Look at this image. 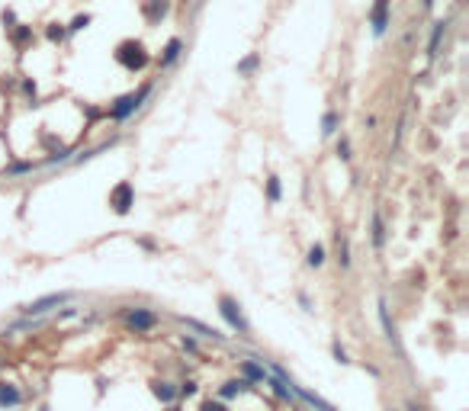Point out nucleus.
<instances>
[{"label": "nucleus", "instance_id": "dca6fc26", "mask_svg": "<svg viewBox=\"0 0 469 411\" xmlns=\"http://www.w3.org/2000/svg\"><path fill=\"white\" fill-rule=\"evenodd\" d=\"M257 65H261V58L248 55L244 61H238V74H254V71H257Z\"/></svg>", "mask_w": 469, "mask_h": 411}, {"label": "nucleus", "instance_id": "b1692460", "mask_svg": "<svg viewBox=\"0 0 469 411\" xmlns=\"http://www.w3.org/2000/svg\"><path fill=\"white\" fill-rule=\"evenodd\" d=\"M0 23H3V29L17 26V13H13V10H3V13H0Z\"/></svg>", "mask_w": 469, "mask_h": 411}, {"label": "nucleus", "instance_id": "7ed1b4c3", "mask_svg": "<svg viewBox=\"0 0 469 411\" xmlns=\"http://www.w3.org/2000/svg\"><path fill=\"white\" fill-rule=\"evenodd\" d=\"M110 206H113V212L116 215H126L135 206V190H132V183H116L113 187V193H110Z\"/></svg>", "mask_w": 469, "mask_h": 411}, {"label": "nucleus", "instance_id": "423d86ee", "mask_svg": "<svg viewBox=\"0 0 469 411\" xmlns=\"http://www.w3.org/2000/svg\"><path fill=\"white\" fill-rule=\"evenodd\" d=\"M170 13V0H145L141 3V17L148 26H161V19Z\"/></svg>", "mask_w": 469, "mask_h": 411}, {"label": "nucleus", "instance_id": "4be33fe9", "mask_svg": "<svg viewBox=\"0 0 469 411\" xmlns=\"http://www.w3.org/2000/svg\"><path fill=\"white\" fill-rule=\"evenodd\" d=\"M267 199H270V203H277V199H280V180H277V177L267 180Z\"/></svg>", "mask_w": 469, "mask_h": 411}, {"label": "nucleus", "instance_id": "412c9836", "mask_svg": "<svg viewBox=\"0 0 469 411\" xmlns=\"http://www.w3.org/2000/svg\"><path fill=\"white\" fill-rule=\"evenodd\" d=\"M325 263V248L321 244H312V251H309V267H321Z\"/></svg>", "mask_w": 469, "mask_h": 411}, {"label": "nucleus", "instance_id": "a211bd4d", "mask_svg": "<svg viewBox=\"0 0 469 411\" xmlns=\"http://www.w3.org/2000/svg\"><path fill=\"white\" fill-rule=\"evenodd\" d=\"M338 122H341L338 112H328V116L321 119V132H325V135H331V132H338Z\"/></svg>", "mask_w": 469, "mask_h": 411}, {"label": "nucleus", "instance_id": "f3484780", "mask_svg": "<svg viewBox=\"0 0 469 411\" xmlns=\"http://www.w3.org/2000/svg\"><path fill=\"white\" fill-rule=\"evenodd\" d=\"M383 241H386L383 219H379V215H373V244H376V248H383Z\"/></svg>", "mask_w": 469, "mask_h": 411}, {"label": "nucleus", "instance_id": "2eb2a0df", "mask_svg": "<svg viewBox=\"0 0 469 411\" xmlns=\"http://www.w3.org/2000/svg\"><path fill=\"white\" fill-rule=\"evenodd\" d=\"M244 389H251V383H248V379H228V383L222 385V395H226V399H232V395L244 392Z\"/></svg>", "mask_w": 469, "mask_h": 411}, {"label": "nucleus", "instance_id": "f8f14e48", "mask_svg": "<svg viewBox=\"0 0 469 411\" xmlns=\"http://www.w3.org/2000/svg\"><path fill=\"white\" fill-rule=\"evenodd\" d=\"M19 389L10 383H0V408H13V405H19Z\"/></svg>", "mask_w": 469, "mask_h": 411}, {"label": "nucleus", "instance_id": "cd10ccee", "mask_svg": "<svg viewBox=\"0 0 469 411\" xmlns=\"http://www.w3.org/2000/svg\"><path fill=\"white\" fill-rule=\"evenodd\" d=\"M180 392H183V395H193V392H197V383H183V385H180Z\"/></svg>", "mask_w": 469, "mask_h": 411}, {"label": "nucleus", "instance_id": "a878e982", "mask_svg": "<svg viewBox=\"0 0 469 411\" xmlns=\"http://www.w3.org/2000/svg\"><path fill=\"white\" fill-rule=\"evenodd\" d=\"M199 411H228V408L222 402H212V399H209V402H203V408Z\"/></svg>", "mask_w": 469, "mask_h": 411}, {"label": "nucleus", "instance_id": "f03ea898", "mask_svg": "<svg viewBox=\"0 0 469 411\" xmlns=\"http://www.w3.org/2000/svg\"><path fill=\"white\" fill-rule=\"evenodd\" d=\"M151 94V84H145L141 87V90H135V94H126V97H119V100L113 103V106H110V116H113L116 122H122V119H129L132 112L139 110L141 106V100H145V97Z\"/></svg>", "mask_w": 469, "mask_h": 411}, {"label": "nucleus", "instance_id": "c756f323", "mask_svg": "<svg viewBox=\"0 0 469 411\" xmlns=\"http://www.w3.org/2000/svg\"><path fill=\"white\" fill-rule=\"evenodd\" d=\"M434 7V0H424V10H431Z\"/></svg>", "mask_w": 469, "mask_h": 411}, {"label": "nucleus", "instance_id": "39448f33", "mask_svg": "<svg viewBox=\"0 0 469 411\" xmlns=\"http://www.w3.org/2000/svg\"><path fill=\"white\" fill-rule=\"evenodd\" d=\"M71 299V292H52V296H42V299H36V302H29L23 312L26 315H46L48 308H58V305H65V302Z\"/></svg>", "mask_w": 469, "mask_h": 411}, {"label": "nucleus", "instance_id": "aec40b11", "mask_svg": "<svg viewBox=\"0 0 469 411\" xmlns=\"http://www.w3.org/2000/svg\"><path fill=\"white\" fill-rule=\"evenodd\" d=\"M241 370H244V376H248V379H254V383H263V370H257L251 360H244Z\"/></svg>", "mask_w": 469, "mask_h": 411}, {"label": "nucleus", "instance_id": "bb28decb", "mask_svg": "<svg viewBox=\"0 0 469 411\" xmlns=\"http://www.w3.org/2000/svg\"><path fill=\"white\" fill-rule=\"evenodd\" d=\"M23 90H26V94L36 100V81H29V77H26V81H23Z\"/></svg>", "mask_w": 469, "mask_h": 411}, {"label": "nucleus", "instance_id": "393cba45", "mask_svg": "<svg viewBox=\"0 0 469 411\" xmlns=\"http://www.w3.org/2000/svg\"><path fill=\"white\" fill-rule=\"evenodd\" d=\"M338 158H341V161H350V145H348V139L338 141Z\"/></svg>", "mask_w": 469, "mask_h": 411}, {"label": "nucleus", "instance_id": "5701e85b", "mask_svg": "<svg viewBox=\"0 0 469 411\" xmlns=\"http://www.w3.org/2000/svg\"><path fill=\"white\" fill-rule=\"evenodd\" d=\"M338 254H341V267H348L350 263V257H348L350 248H348V238H341V234H338Z\"/></svg>", "mask_w": 469, "mask_h": 411}, {"label": "nucleus", "instance_id": "ddd939ff", "mask_svg": "<svg viewBox=\"0 0 469 411\" xmlns=\"http://www.w3.org/2000/svg\"><path fill=\"white\" fill-rule=\"evenodd\" d=\"M151 392L158 395L161 402H174V395H177V389H174L170 383H161V379H154V383H151Z\"/></svg>", "mask_w": 469, "mask_h": 411}, {"label": "nucleus", "instance_id": "c85d7f7f", "mask_svg": "<svg viewBox=\"0 0 469 411\" xmlns=\"http://www.w3.org/2000/svg\"><path fill=\"white\" fill-rule=\"evenodd\" d=\"M335 357H338L341 363H348V354H344V350H341V344H335Z\"/></svg>", "mask_w": 469, "mask_h": 411}, {"label": "nucleus", "instance_id": "4468645a", "mask_svg": "<svg viewBox=\"0 0 469 411\" xmlns=\"http://www.w3.org/2000/svg\"><path fill=\"white\" fill-rule=\"evenodd\" d=\"M46 39H48V42H65V39H68V26H65V23H48V26H46Z\"/></svg>", "mask_w": 469, "mask_h": 411}, {"label": "nucleus", "instance_id": "1a4fd4ad", "mask_svg": "<svg viewBox=\"0 0 469 411\" xmlns=\"http://www.w3.org/2000/svg\"><path fill=\"white\" fill-rule=\"evenodd\" d=\"M154 321H158V318L151 315L148 308H132L129 315H126V325H129L132 331H151Z\"/></svg>", "mask_w": 469, "mask_h": 411}, {"label": "nucleus", "instance_id": "7c9ffc66", "mask_svg": "<svg viewBox=\"0 0 469 411\" xmlns=\"http://www.w3.org/2000/svg\"><path fill=\"white\" fill-rule=\"evenodd\" d=\"M408 411H421V408H418V405H408Z\"/></svg>", "mask_w": 469, "mask_h": 411}, {"label": "nucleus", "instance_id": "f257e3e1", "mask_svg": "<svg viewBox=\"0 0 469 411\" xmlns=\"http://www.w3.org/2000/svg\"><path fill=\"white\" fill-rule=\"evenodd\" d=\"M116 61H119L126 71L135 74V71H145V68H148L151 55L139 39H126V42H119V48H116Z\"/></svg>", "mask_w": 469, "mask_h": 411}, {"label": "nucleus", "instance_id": "0eeeda50", "mask_svg": "<svg viewBox=\"0 0 469 411\" xmlns=\"http://www.w3.org/2000/svg\"><path fill=\"white\" fill-rule=\"evenodd\" d=\"M370 26H373L376 36H383L389 29V0H376L373 10H370Z\"/></svg>", "mask_w": 469, "mask_h": 411}, {"label": "nucleus", "instance_id": "6e6552de", "mask_svg": "<svg viewBox=\"0 0 469 411\" xmlns=\"http://www.w3.org/2000/svg\"><path fill=\"white\" fill-rule=\"evenodd\" d=\"M7 39H10V46L17 48V52H23V48L32 46V26H26V23H17V26L7 29Z\"/></svg>", "mask_w": 469, "mask_h": 411}, {"label": "nucleus", "instance_id": "6ab92c4d", "mask_svg": "<svg viewBox=\"0 0 469 411\" xmlns=\"http://www.w3.org/2000/svg\"><path fill=\"white\" fill-rule=\"evenodd\" d=\"M90 26V13H77L74 19H71V26H68V32H81V29Z\"/></svg>", "mask_w": 469, "mask_h": 411}, {"label": "nucleus", "instance_id": "9d476101", "mask_svg": "<svg viewBox=\"0 0 469 411\" xmlns=\"http://www.w3.org/2000/svg\"><path fill=\"white\" fill-rule=\"evenodd\" d=\"M443 32H447V19H434V23H431V39H428V58L437 55Z\"/></svg>", "mask_w": 469, "mask_h": 411}, {"label": "nucleus", "instance_id": "20e7f679", "mask_svg": "<svg viewBox=\"0 0 469 411\" xmlns=\"http://www.w3.org/2000/svg\"><path fill=\"white\" fill-rule=\"evenodd\" d=\"M219 312H222V318H226L238 334H248V321H244L241 308H238V302H234L232 296H222V299H219Z\"/></svg>", "mask_w": 469, "mask_h": 411}, {"label": "nucleus", "instance_id": "9b49d317", "mask_svg": "<svg viewBox=\"0 0 469 411\" xmlns=\"http://www.w3.org/2000/svg\"><path fill=\"white\" fill-rule=\"evenodd\" d=\"M180 52H183V42H180V39H170L168 46H164V52H161L158 65H161V68H170V65H174V61L180 58Z\"/></svg>", "mask_w": 469, "mask_h": 411}]
</instances>
